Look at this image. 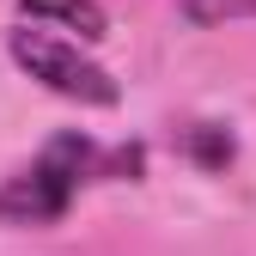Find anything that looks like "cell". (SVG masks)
Wrapping results in <instances>:
<instances>
[{
  "label": "cell",
  "instance_id": "277c9868",
  "mask_svg": "<svg viewBox=\"0 0 256 256\" xmlns=\"http://www.w3.org/2000/svg\"><path fill=\"white\" fill-rule=\"evenodd\" d=\"M189 24H232V18H256V0H183Z\"/></svg>",
  "mask_w": 256,
  "mask_h": 256
},
{
  "label": "cell",
  "instance_id": "3957f363",
  "mask_svg": "<svg viewBox=\"0 0 256 256\" xmlns=\"http://www.w3.org/2000/svg\"><path fill=\"white\" fill-rule=\"evenodd\" d=\"M18 12L30 24H68V30H80L86 43H98L110 30V12L98 6V0H18Z\"/></svg>",
  "mask_w": 256,
  "mask_h": 256
},
{
  "label": "cell",
  "instance_id": "7a4b0ae2",
  "mask_svg": "<svg viewBox=\"0 0 256 256\" xmlns=\"http://www.w3.org/2000/svg\"><path fill=\"white\" fill-rule=\"evenodd\" d=\"M6 55L18 61L30 80H43L49 92H61V98H74V104H98L104 110V104L122 98V86L110 80V68H98L80 43L55 37V30H30V24L6 30Z\"/></svg>",
  "mask_w": 256,
  "mask_h": 256
},
{
  "label": "cell",
  "instance_id": "6da1fadb",
  "mask_svg": "<svg viewBox=\"0 0 256 256\" xmlns=\"http://www.w3.org/2000/svg\"><path fill=\"white\" fill-rule=\"evenodd\" d=\"M146 165V146H104L92 134H55L24 171H12L0 183V220L12 226H49V220L68 214V202L80 196L86 183H104V177H140Z\"/></svg>",
  "mask_w": 256,
  "mask_h": 256
}]
</instances>
